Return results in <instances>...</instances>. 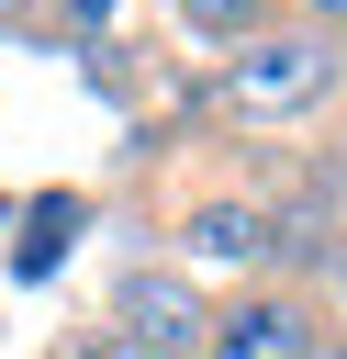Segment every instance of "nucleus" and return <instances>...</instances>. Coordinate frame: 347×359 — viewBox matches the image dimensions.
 Here are the masks:
<instances>
[{
  "instance_id": "1",
  "label": "nucleus",
  "mask_w": 347,
  "mask_h": 359,
  "mask_svg": "<svg viewBox=\"0 0 347 359\" xmlns=\"http://www.w3.org/2000/svg\"><path fill=\"white\" fill-rule=\"evenodd\" d=\"M213 90H224V112H235V123H302V112H325V101L347 90V22L291 11L280 34L235 45Z\"/></svg>"
},
{
  "instance_id": "2",
  "label": "nucleus",
  "mask_w": 347,
  "mask_h": 359,
  "mask_svg": "<svg viewBox=\"0 0 347 359\" xmlns=\"http://www.w3.org/2000/svg\"><path fill=\"white\" fill-rule=\"evenodd\" d=\"M201 359H336V303L313 280H246L235 303H213Z\"/></svg>"
},
{
  "instance_id": "3",
  "label": "nucleus",
  "mask_w": 347,
  "mask_h": 359,
  "mask_svg": "<svg viewBox=\"0 0 347 359\" xmlns=\"http://www.w3.org/2000/svg\"><path fill=\"white\" fill-rule=\"evenodd\" d=\"M101 337L134 348V359H201V337H213V292H201L190 269H146V258H134V269L112 280Z\"/></svg>"
},
{
  "instance_id": "4",
  "label": "nucleus",
  "mask_w": 347,
  "mask_h": 359,
  "mask_svg": "<svg viewBox=\"0 0 347 359\" xmlns=\"http://www.w3.org/2000/svg\"><path fill=\"white\" fill-rule=\"evenodd\" d=\"M179 247L235 269V280H280V202L269 191H213V202L179 213Z\"/></svg>"
},
{
  "instance_id": "5",
  "label": "nucleus",
  "mask_w": 347,
  "mask_h": 359,
  "mask_svg": "<svg viewBox=\"0 0 347 359\" xmlns=\"http://www.w3.org/2000/svg\"><path fill=\"white\" fill-rule=\"evenodd\" d=\"M168 22H179L190 45H213V56H235V45L280 34V22H291V0H168Z\"/></svg>"
},
{
  "instance_id": "6",
  "label": "nucleus",
  "mask_w": 347,
  "mask_h": 359,
  "mask_svg": "<svg viewBox=\"0 0 347 359\" xmlns=\"http://www.w3.org/2000/svg\"><path fill=\"white\" fill-rule=\"evenodd\" d=\"M56 359H134V348H112V337H101V325H90V337H67V348H56Z\"/></svg>"
}]
</instances>
